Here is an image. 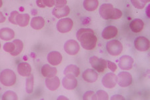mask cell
Masks as SVG:
<instances>
[{
	"mask_svg": "<svg viewBox=\"0 0 150 100\" xmlns=\"http://www.w3.org/2000/svg\"><path fill=\"white\" fill-rule=\"evenodd\" d=\"M109 99V95L106 91L103 90H98V91L93 94L92 99H98V100H107Z\"/></svg>",
	"mask_w": 150,
	"mask_h": 100,
	"instance_id": "obj_29",
	"label": "cell"
},
{
	"mask_svg": "<svg viewBox=\"0 0 150 100\" xmlns=\"http://www.w3.org/2000/svg\"><path fill=\"white\" fill-rule=\"evenodd\" d=\"M117 33L118 30L116 27L109 26L104 28L101 35L104 40H111V39L115 38L117 35Z\"/></svg>",
	"mask_w": 150,
	"mask_h": 100,
	"instance_id": "obj_16",
	"label": "cell"
},
{
	"mask_svg": "<svg viewBox=\"0 0 150 100\" xmlns=\"http://www.w3.org/2000/svg\"><path fill=\"white\" fill-rule=\"evenodd\" d=\"M131 2L134 7L139 9H144L146 6V4L142 3V1H140V0H131Z\"/></svg>",
	"mask_w": 150,
	"mask_h": 100,
	"instance_id": "obj_32",
	"label": "cell"
},
{
	"mask_svg": "<svg viewBox=\"0 0 150 100\" xmlns=\"http://www.w3.org/2000/svg\"><path fill=\"white\" fill-rule=\"evenodd\" d=\"M135 48L139 52H146L149 49V40L144 36H139L135 39L134 41Z\"/></svg>",
	"mask_w": 150,
	"mask_h": 100,
	"instance_id": "obj_10",
	"label": "cell"
},
{
	"mask_svg": "<svg viewBox=\"0 0 150 100\" xmlns=\"http://www.w3.org/2000/svg\"><path fill=\"white\" fill-rule=\"evenodd\" d=\"M103 85L106 88L112 89L115 87L117 83V76L113 72L107 73L101 80Z\"/></svg>",
	"mask_w": 150,
	"mask_h": 100,
	"instance_id": "obj_7",
	"label": "cell"
},
{
	"mask_svg": "<svg viewBox=\"0 0 150 100\" xmlns=\"http://www.w3.org/2000/svg\"><path fill=\"white\" fill-rule=\"evenodd\" d=\"M95 92L93 91H88L85 93L83 96V99H92V97Z\"/></svg>",
	"mask_w": 150,
	"mask_h": 100,
	"instance_id": "obj_35",
	"label": "cell"
},
{
	"mask_svg": "<svg viewBox=\"0 0 150 100\" xmlns=\"http://www.w3.org/2000/svg\"><path fill=\"white\" fill-rule=\"evenodd\" d=\"M18 95L16 94V93H15L13 91H11V90H9V91H7L6 92H5L3 96L1 97V99L4 100H10V99H18Z\"/></svg>",
	"mask_w": 150,
	"mask_h": 100,
	"instance_id": "obj_30",
	"label": "cell"
},
{
	"mask_svg": "<svg viewBox=\"0 0 150 100\" xmlns=\"http://www.w3.org/2000/svg\"><path fill=\"white\" fill-rule=\"evenodd\" d=\"M64 50L67 54L71 55H75L77 53H78L79 52V49H80V46L79 44L77 43V41L74 40H67L66 43H65L64 46Z\"/></svg>",
	"mask_w": 150,
	"mask_h": 100,
	"instance_id": "obj_9",
	"label": "cell"
},
{
	"mask_svg": "<svg viewBox=\"0 0 150 100\" xmlns=\"http://www.w3.org/2000/svg\"><path fill=\"white\" fill-rule=\"evenodd\" d=\"M16 75L13 70L6 69L0 73V82L4 86H13L16 83Z\"/></svg>",
	"mask_w": 150,
	"mask_h": 100,
	"instance_id": "obj_3",
	"label": "cell"
},
{
	"mask_svg": "<svg viewBox=\"0 0 150 100\" xmlns=\"http://www.w3.org/2000/svg\"><path fill=\"white\" fill-rule=\"evenodd\" d=\"M89 63L93 69L99 73H103L108 67L107 60L100 58L97 56H92L89 58Z\"/></svg>",
	"mask_w": 150,
	"mask_h": 100,
	"instance_id": "obj_5",
	"label": "cell"
},
{
	"mask_svg": "<svg viewBox=\"0 0 150 100\" xmlns=\"http://www.w3.org/2000/svg\"><path fill=\"white\" fill-rule=\"evenodd\" d=\"M129 28L134 33H139L144 28V22L141 19H135L130 22Z\"/></svg>",
	"mask_w": 150,
	"mask_h": 100,
	"instance_id": "obj_21",
	"label": "cell"
},
{
	"mask_svg": "<svg viewBox=\"0 0 150 100\" xmlns=\"http://www.w3.org/2000/svg\"><path fill=\"white\" fill-rule=\"evenodd\" d=\"M13 42L15 44V50L10 54L13 56H16L20 54L23 49V41L20 40H15Z\"/></svg>",
	"mask_w": 150,
	"mask_h": 100,
	"instance_id": "obj_27",
	"label": "cell"
},
{
	"mask_svg": "<svg viewBox=\"0 0 150 100\" xmlns=\"http://www.w3.org/2000/svg\"><path fill=\"white\" fill-rule=\"evenodd\" d=\"M3 48L6 52L11 53L15 50V44L13 42H7L4 45Z\"/></svg>",
	"mask_w": 150,
	"mask_h": 100,
	"instance_id": "obj_31",
	"label": "cell"
},
{
	"mask_svg": "<svg viewBox=\"0 0 150 100\" xmlns=\"http://www.w3.org/2000/svg\"><path fill=\"white\" fill-rule=\"evenodd\" d=\"M74 26V21L71 18H64L60 19L56 24L57 31L62 33L69 32Z\"/></svg>",
	"mask_w": 150,
	"mask_h": 100,
	"instance_id": "obj_6",
	"label": "cell"
},
{
	"mask_svg": "<svg viewBox=\"0 0 150 100\" xmlns=\"http://www.w3.org/2000/svg\"><path fill=\"white\" fill-rule=\"evenodd\" d=\"M111 99H125V98L121 95H114L111 97Z\"/></svg>",
	"mask_w": 150,
	"mask_h": 100,
	"instance_id": "obj_37",
	"label": "cell"
},
{
	"mask_svg": "<svg viewBox=\"0 0 150 100\" xmlns=\"http://www.w3.org/2000/svg\"><path fill=\"white\" fill-rule=\"evenodd\" d=\"M70 13V9L68 6L63 7H54L52 10L53 16L57 19H62L67 16Z\"/></svg>",
	"mask_w": 150,
	"mask_h": 100,
	"instance_id": "obj_14",
	"label": "cell"
},
{
	"mask_svg": "<svg viewBox=\"0 0 150 100\" xmlns=\"http://www.w3.org/2000/svg\"><path fill=\"white\" fill-rule=\"evenodd\" d=\"M67 0H55V7H63L67 5Z\"/></svg>",
	"mask_w": 150,
	"mask_h": 100,
	"instance_id": "obj_36",
	"label": "cell"
},
{
	"mask_svg": "<svg viewBox=\"0 0 150 100\" xmlns=\"http://www.w3.org/2000/svg\"><path fill=\"white\" fill-rule=\"evenodd\" d=\"M77 40L80 41L81 47L86 50H92L96 47L98 38L93 30L90 28H81L76 34Z\"/></svg>",
	"mask_w": 150,
	"mask_h": 100,
	"instance_id": "obj_1",
	"label": "cell"
},
{
	"mask_svg": "<svg viewBox=\"0 0 150 100\" xmlns=\"http://www.w3.org/2000/svg\"><path fill=\"white\" fill-rule=\"evenodd\" d=\"M82 77L87 82L94 83L98 79V74L95 70L88 69L83 72Z\"/></svg>",
	"mask_w": 150,
	"mask_h": 100,
	"instance_id": "obj_17",
	"label": "cell"
},
{
	"mask_svg": "<svg viewBox=\"0 0 150 100\" xmlns=\"http://www.w3.org/2000/svg\"><path fill=\"white\" fill-rule=\"evenodd\" d=\"M42 74L45 77H52L56 75L57 70L54 66H51L50 64H45L41 70Z\"/></svg>",
	"mask_w": 150,
	"mask_h": 100,
	"instance_id": "obj_19",
	"label": "cell"
},
{
	"mask_svg": "<svg viewBox=\"0 0 150 100\" xmlns=\"http://www.w3.org/2000/svg\"><path fill=\"white\" fill-rule=\"evenodd\" d=\"M15 37V32L11 28H4L0 29V39L4 41H9Z\"/></svg>",
	"mask_w": 150,
	"mask_h": 100,
	"instance_id": "obj_20",
	"label": "cell"
},
{
	"mask_svg": "<svg viewBox=\"0 0 150 100\" xmlns=\"http://www.w3.org/2000/svg\"><path fill=\"white\" fill-rule=\"evenodd\" d=\"M6 18L4 16V14L2 12L0 11V23H2L6 21Z\"/></svg>",
	"mask_w": 150,
	"mask_h": 100,
	"instance_id": "obj_38",
	"label": "cell"
},
{
	"mask_svg": "<svg viewBox=\"0 0 150 100\" xmlns=\"http://www.w3.org/2000/svg\"><path fill=\"white\" fill-rule=\"evenodd\" d=\"M33 86H34V76L31 74L27 77L25 82V90L29 94H32L33 91Z\"/></svg>",
	"mask_w": 150,
	"mask_h": 100,
	"instance_id": "obj_26",
	"label": "cell"
},
{
	"mask_svg": "<svg viewBox=\"0 0 150 100\" xmlns=\"http://www.w3.org/2000/svg\"><path fill=\"white\" fill-rule=\"evenodd\" d=\"M47 60L48 63L53 66H56L59 65L62 61V55L61 53L57 51L51 52L47 56Z\"/></svg>",
	"mask_w": 150,
	"mask_h": 100,
	"instance_id": "obj_13",
	"label": "cell"
},
{
	"mask_svg": "<svg viewBox=\"0 0 150 100\" xmlns=\"http://www.w3.org/2000/svg\"><path fill=\"white\" fill-rule=\"evenodd\" d=\"M36 4L41 8H52L55 6V0H36Z\"/></svg>",
	"mask_w": 150,
	"mask_h": 100,
	"instance_id": "obj_28",
	"label": "cell"
},
{
	"mask_svg": "<svg viewBox=\"0 0 150 100\" xmlns=\"http://www.w3.org/2000/svg\"><path fill=\"white\" fill-rule=\"evenodd\" d=\"M100 15L103 19H118L122 18V11L117 8H113L111 4H103L100 6L99 9Z\"/></svg>",
	"mask_w": 150,
	"mask_h": 100,
	"instance_id": "obj_2",
	"label": "cell"
},
{
	"mask_svg": "<svg viewBox=\"0 0 150 100\" xmlns=\"http://www.w3.org/2000/svg\"><path fill=\"white\" fill-rule=\"evenodd\" d=\"M30 26L34 30H41L45 26V19L42 17L35 16L31 19L30 21Z\"/></svg>",
	"mask_w": 150,
	"mask_h": 100,
	"instance_id": "obj_23",
	"label": "cell"
},
{
	"mask_svg": "<svg viewBox=\"0 0 150 100\" xmlns=\"http://www.w3.org/2000/svg\"><path fill=\"white\" fill-rule=\"evenodd\" d=\"M30 16L28 13H18L16 17L17 25L20 27H26L30 22Z\"/></svg>",
	"mask_w": 150,
	"mask_h": 100,
	"instance_id": "obj_22",
	"label": "cell"
},
{
	"mask_svg": "<svg viewBox=\"0 0 150 100\" xmlns=\"http://www.w3.org/2000/svg\"><path fill=\"white\" fill-rule=\"evenodd\" d=\"M0 49H1V43H0Z\"/></svg>",
	"mask_w": 150,
	"mask_h": 100,
	"instance_id": "obj_41",
	"label": "cell"
},
{
	"mask_svg": "<svg viewBox=\"0 0 150 100\" xmlns=\"http://www.w3.org/2000/svg\"><path fill=\"white\" fill-rule=\"evenodd\" d=\"M76 77L72 75H66L62 79V85L67 90H73L77 86Z\"/></svg>",
	"mask_w": 150,
	"mask_h": 100,
	"instance_id": "obj_12",
	"label": "cell"
},
{
	"mask_svg": "<svg viewBox=\"0 0 150 100\" xmlns=\"http://www.w3.org/2000/svg\"><path fill=\"white\" fill-rule=\"evenodd\" d=\"M117 84L122 87H127L132 84V75L127 72H121L117 75Z\"/></svg>",
	"mask_w": 150,
	"mask_h": 100,
	"instance_id": "obj_8",
	"label": "cell"
},
{
	"mask_svg": "<svg viewBox=\"0 0 150 100\" xmlns=\"http://www.w3.org/2000/svg\"><path fill=\"white\" fill-rule=\"evenodd\" d=\"M134 60L131 56L125 55L122 56L120 58L119 63H118V66L121 70L127 71L132 69L133 65H134Z\"/></svg>",
	"mask_w": 150,
	"mask_h": 100,
	"instance_id": "obj_11",
	"label": "cell"
},
{
	"mask_svg": "<svg viewBox=\"0 0 150 100\" xmlns=\"http://www.w3.org/2000/svg\"><path fill=\"white\" fill-rule=\"evenodd\" d=\"M79 74H80V70L79 67H77L76 65H69L66 67L64 70V74L66 75H74L75 77H78Z\"/></svg>",
	"mask_w": 150,
	"mask_h": 100,
	"instance_id": "obj_25",
	"label": "cell"
},
{
	"mask_svg": "<svg viewBox=\"0 0 150 100\" xmlns=\"http://www.w3.org/2000/svg\"><path fill=\"white\" fill-rule=\"evenodd\" d=\"M18 74L23 77H28L31 74V66L27 62H21L19 63L17 67Z\"/></svg>",
	"mask_w": 150,
	"mask_h": 100,
	"instance_id": "obj_18",
	"label": "cell"
},
{
	"mask_svg": "<svg viewBox=\"0 0 150 100\" xmlns=\"http://www.w3.org/2000/svg\"><path fill=\"white\" fill-rule=\"evenodd\" d=\"M83 5L86 11H93L98 8L99 1L98 0H84Z\"/></svg>",
	"mask_w": 150,
	"mask_h": 100,
	"instance_id": "obj_24",
	"label": "cell"
},
{
	"mask_svg": "<svg viewBox=\"0 0 150 100\" xmlns=\"http://www.w3.org/2000/svg\"><path fill=\"white\" fill-rule=\"evenodd\" d=\"M19 13L18 11H12L10 16L9 17V21L12 24H14V25H17L16 22V17Z\"/></svg>",
	"mask_w": 150,
	"mask_h": 100,
	"instance_id": "obj_33",
	"label": "cell"
},
{
	"mask_svg": "<svg viewBox=\"0 0 150 100\" xmlns=\"http://www.w3.org/2000/svg\"><path fill=\"white\" fill-rule=\"evenodd\" d=\"M123 45L119 40H112L109 41L106 44V50L111 55L117 56L120 55L123 51Z\"/></svg>",
	"mask_w": 150,
	"mask_h": 100,
	"instance_id": "obj_4",
	"label": "cell"
},
{
	"mask_svg": "<svg viewBox=\"0 0 150 100\" xmlns=\"http://www.w3.org/2000/svg\"><path fill=\"white\" fill-rule=\"evenodd\" d=\"M140 1H142V3H144L145 4H147L150 1V0H140Z\"/></svg>",
	"mask_w": 150,
	"mask_h": 100,
	"instance_id": "obj_39",
	"label": "cell"
},
{
	"mask_svg": "<svg viewBox=\"0 0 150 100\" xmlns=\"http://www.w3.org/2000/svg\"><path fill=\"white\" fill-rule=\"evenodd\" d=\"M2 6H3V1L2 0H0V8H1Z\"/></svg>",
	"mask_w": 150,
	"mask_h": 100,
	"instance_id": "obj_40",
	"label": "cell"
},
{
	"mask_svg": "<svg viewBox=\"0 0 150 100\" xmlns=\"http://www.w3.org/2000/svg\"><path fill=\"white\" fill-rule=\"evenodd\" d=\"M45 83L47 89L50 91H55L60 86L59 78L56 75L52 77H46Z\"/></svg>",
	"mask_w": 150,
	"mask_h": 100,
	"instance_id": "obj_15",
	"label": "cell"
},
{
	"mask_svg": "<svg viewBox=\"0 0 150 100\" xmlns=\"http://www.w3.org/2000/svg\"><path fill=\"white\" fill-rule=\"evenodd\" d=\"M107 63H108V67L109 69L112 71V72H115L117 67V65H116L114 62H112L109 60H107Z\"/></svg>",
	"mask_w": 150,
	"mask_h": 100,
	"instance_id": "obj_34",
	"label": "cell"
}]
</instances>
